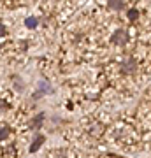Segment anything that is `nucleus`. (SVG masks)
Masks as SVG:
<instances>
[{"label":"nucleus","mask_w":151,"mask_h":158,"mask_svg":"<svg viewBox=\"0 0 151 158\" xmlns=\"http://www.w3.org/2000/svg\"><path fill=\"white\" fill-rule=\"evenodd\" d=\"M128 32L125 28H118V30H114V34L111 35V42L112 44H116V46H123V44H127L128 42Z\"/></svg>","instance_id":"obj_1"},{"label":"nucleus","mask_w":151,"mask_h":158,"mask_svg":"<svg viewBox=\"0 0 151 158\" xmlns=\"http://www.w3.org/2000/svg\"><path fill=\"white\" fill-rule=\"evenodd\" d=\"M120 70L123 74H135L137 72V60L128 56L127 60H123V62L120 63Z\"/></svg>","instance_id":"obj_2"},{"label":"nucleus","mask_w":151,"mask_h":158,"mask_svg":"<svg viewBox=\"0 0 151 158\" xmlns=\"http://www.w3.org/2000/svg\"><path fill=\"white\" fill-rule=\"evenodd\" d=\"M48 91H51V88H49V83L46 81V79H40L39 81V85H37V91H35L34 95H32V98L34 100H37V98H40V97H44Z\"/></svg>","instance_id":"obj_3"},{"label":"nucleus","mask_w":151,"mask_h":158,"mask_svg":"<svg viewBox=\"0 0 151 158\" xmlns=\"http://www.w3.org/2000/svg\"><path fill=\"white\" fill-rule=\"evenodd\" d=\"M44 119H46V116H44V113H39V114H35L34 118L30 119V123H28V127L32 130H39L42 125H44Z\"/></svg>","instance_id":"obj_4"},{"label":"nucleus","mask_w":151,"mask_h":158,"mask_svg":"<svg viewBox=\"0 0 151 158\" xmlns=\"http://www.w3.org/2000/svg\"><path fill=\"white\" fill-rule=\"evenodd\" d=\"M44 141H46V137L42 135V134H35L34 141H32V144H30V148H28V151H30V153H35L40 146H42V144H44Z\"/></svg>","instance_id":"obj_5"},{"label":"nucleus","mask_w":151,"mask_h":158,"mask_svg":"<svg viewBox=\"0 0 151 158\" xmlns=\"http://www.w3.org/2000/svg\"><path fill=\"white\" fill-rule=\"evenodd\" d=\"M107 6H109V9H112V11H123L125 7H127V4H125V2H120V0H109Z\"/></svg>","instance_id":"obj_6"},{"label":"nucleus","mask_w":151,"mask_h":158,"mask_svg":"<svg viewBox=\"0 0 151 158\" xmlns=\"http://www.w3.org/2000/svg\"><path fill=\"white\" fill-rule=\"evenodd\" d=\"M37 25H39V19H37V18H34V16H30V18H27V19H25V27H27V28H30V30H34Z\"/></svg>","instance_id":"obj_7"},{"label":"nucleus","mask_w":151,"mask_h":158,"mask_svg":"<svg viewBox=\"0 0 151 158\" xmlns=\"http://www.w3.org/2000/svg\"><path fill=\"white\" fill-rule=\"evenodd\" d=\"M127 16H128L130 21H137V19H139V11H137L135 7H132V9L127 11Z\"/></svg>","instance_id":"obj_8"},{"label":"nucleus","mask_w":151,"mask_h":158,"mask_svg":"<svg viewBox=\"0 0 151 158\" xmlns=\"http://www.w3.org/2000/svg\"><path fill=\"white\" fill-rule=\"evenodd\" d=\"M12 81H14V88H16L18 91H23V90H25V83H23L21 77L14 76V77H12Z\"/></svg>","instance_id":"obj_9"},{"label":"nucleus","mask_w":151,"mask_h":158,"mask_svg":"<svg viewBox=\"0 0 151 158\" xmlns=\"http://www.w3.org/2000/svg\"><path fill=\"white\" fill-rule=\"evenodd\" d=\"M9 134H11V128H9L7 125H4V127H0V141H4V139H7V137H9Z\"/></svg>","instance_id":"obj_10"},{"label":"nucleus","mask_w":151,"mask_h":158,"mask_svg":"<svg viewBox=\"0 0 151 158\" xmlns=\"http://www.w3.org/2000/svg\"><path fill=\"white\" fill-rule=\"evenodd\" d=\"M9 107H11V106H9V104H7L6 100H2V98H0V113H4V111H7Z\"/></svg>","instance_id":"obj_11"},{"label":"nucleus","mask_w":151,"mask_h":158,"mask_svg":"<svg viewBox=\"0 0 151 158\" xmlns=\"http://www.w3.org/2000/svg\"><path fill=\"white\" fill-rule=\"evenodd\" d=\"M4 35H7V28L4 23H0V37H4Z\"/></svg>","instance_id":"obj_12"},{"label":"nucleus","mask_w":151,"mask_h":158,"mask_svg":"<svg viewBox=\"0 0 151 158\" xmlns=\"http://www.w3.org/2000/svg\"><path fill=\"white\" fill-rule=\"evenodd\" d=\"M0 51H2V44H0Z\"/></svg>","instance_id":"obj_13"}]
</instances>
